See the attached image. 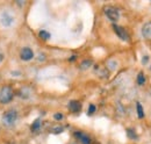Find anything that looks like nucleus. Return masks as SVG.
<instances>
[{"mask_svg": "<svg viewBox=\"0 0 151 144\" xmlns=\"http://www.w3.org/2000/svg\"><path fill=\"white\" fill-rule=\"evenodd\" d=\"M0 21H1V23H2L4 26H12L13 22H14V18H13V15H12L9 12L5 11V12H2L1 15H0Z\"/></svg>", "mask_w": 151, "mask_h": 144, "instance_id": "obj_5", "label": "nucleus"}, {"mask_svg": "<svg viewBox=\"0 0 151 144\" xmlns=\"http://www.w3.org/2000/svg\"><path fill=\"white\" fill-rule=\"evenodd\" d=\"M91 65H92V62H91V60H84V62L80 64V69H81V70H86V69H88Z\"/></svg>", "mask_w": 151, "mask_h": 144, "instance_id": "obj_13", "label": "nucleus"}, {"mask_svg": "<svg viewBox=\"0 0 151 144\" xmlns=\"http://www.w3.org/2000/svg\"><path fill=\"white\" fill-rule=\"evenodd\" d=\"M142 35L147 40H151V21L150 22H147L142 27Z\"/></svg>", "mask_w": 151, "mask_h": 144, "instance_id": "obj_7", "label": "nucleus"}, {"mask_svg": "<svg viewBox=\"0 0 151 144\" xmlns=\"http://www.w3.org/2000/svg\"><path fill=\"white\" fill-rule=\"evenodd\" d=\"M147 62H149V57H148V56H144V58H143V64H145Z\"/></svg>", "mask_w": 151, "mask_h": 144, "instance_id": "obj_19", "label": "nucleus"}, {"mask_svg": "<svg viewBox=\"0 0 151 144\" xmlns=\"http://www.w3.org/2000/svg\"><path fill=\"white\" fill-rule=\"evenodd\" d=\"M40 127H41V120L37 119V120H35L34 122H33V125L30 127V129H32V131H37L38 129H40Z\"/></svg>", "mask_w": 151, "mask_h": 144, "instance_id": "obj_11", "label": "nucleus"}, {"mask_svg": "<svg viewBox=\"0 0 151 144\" xmlns=\"http://www.w3.org/2000/svg\"><path fill=\"white\" fill-rule=\"evenodd\" d=\"M17 120H18V113L14 109H9V110L5 112L2 115V122L7 127L13 126L17 122Z\"/></svg>", "mask_w": 151, "mask_h": 144, "instance_id": "obj_2", "label": "nucleus"}, {"mask_svg": "<svg viewBox=\"0 0 151 144\" xmlns=\"http://www.w3.org/2000/svg\"><path fill=\"white\" fill-rule=\"evenodd\" d=\"M127 134H128V136H129L130 138H136V134L134 132L132 129H128V130H127Z\"/></svg>", "mask_w": 151, "mask_h": 144, "instance_id": "obj_16", "label": "nucleus"}, {"mask_svg": "<svg viewBox=\"0 0 151 144\" xmlns=\"http://www.w3.org/2000/svg\"><path fill=\"white\" fill-rule=\"evenodd\" d=\"M104 13L106 14V17L109 19L112 22H116L120 18V13L117 11V8H115L114 6H105L104 7Z\"/></svg>", "mask_w": 151, "mask_h": 144, "instance_id": "obj_3", "label": "nucleus"}, {"mask_svg": "<svg viewBox=\"0 0 151 144\" xmlns=\"http://www.w3.org/2000/svg\"><path fill=\"white\" fill-rule=\"evenodd\" d=\"M14 91L11 86H2L0 89V102L1 104H8L13 100Z\"/></svg>", "mask_w": 151, "mask_h": 144, "instance_id": "obj_1", "label": "nucleus"}, {"mask_svg": "<svg viewBox=\"0 0 151 144\" xmlns=\"http://www.w3.org/2000/svg\"><path fill=\"white\" fill-rule=\"evenodd\" d=\"M6 144H14V143H6Z\"/></svg>", "mask_w": 151, "mask_h": 144, "instance_id": "obj_21", "label": "nucleus"}, {"mask_svg": "<svg viewBox=\"0 0 151 144\" xmlns=\"http://www.w3.org/2000/svg\"><path fill=\"white\" fill-rule=\"evenodd\" d=\"M113 29H114V32H115V34L119 36L122 41H129V34L127 33V30H126L123 27H121V26L114 23Z\"/></svg>", "mask_w": 151, "mask_h": 144, "instance_id": "obj_4", "label": "nucleus"}, {"mask_svg": "<svg viewBox=\"0 0 151 144\" xmlns=\"http://www.w3.org/2000/svg\"><path fill=\"white\" fill-rule=\"evenodd\" d=\"M62 131H63V127H55L51 129V132H54V134H59Z\"/></svg>", "mask_w": 151, "mask_h": 144, "instance_id": "obj_15", "label": "nucleus"}, {"mask_svg": "<svg viewBox=\"0 0 151 144\" xmlns=\"http://www.w3.org/2000/svg\"><path fill=\"white\" fill-rule=\"evenodd\" d=\"M69 109L72 113H78L81 109V104L79 101H77V100H72V101L69 102Z\"/></svg>", "mask_w": 151, "mask_h": 144, "instance_id": "obj_9", "label": "nucleus"}, {"mask_svg": "<svg viewBox=\"0 0 151 144\" xmlns=\"http://www.w3.org/2000/svg\"><path fill=\"white\" fill-rule=\"evenodd\" d=\"M144 83H145L144 74H143V72H139L138 76H137V84H138V85H143Z\"/></svg>", "mask_w": 151, "mask_h": 144, "instance_id": "obj_12", "label": "nucleus"}, {"mask_svg": "<svg viewBox=\"0 0 151 144\" xmlns=\"http://www.w3.org/2000/svg\"><path fill=\"white\" fill-rule=\"evenodd\" d=\"M38 35H40V37H41L42 40H44V41H47V40L50 38V34H49L48 32H45V30H41Z\"/></svg>", "mask_w": 151, "mask_h": 144, "instance_id": "obj_14", "label": "nucleus"}, {"mask_svg": "<svg viewBox=\"0 0 151 144\" xmlns=\"http://www.w3.org/2000/svg\"><path fill=\"white\" fill-rule=\"evenodd\" d=\"M94 112H95V106H94V105H90L88 110H87V114H88V115H92Z\"/></svg>", "mask_w": 151, "mask_h": 144, "instance_id": "obj_17", "label": "nucleus"}, {"mask_svg": "<svg viewBox=\"0 0 151 144\" xmlns=\"http://www.w3.org/2000/svg\"><path fill=\"white\" fill-rule=\"evenodd\" d=\"M2 59H4V55H2L1 53H0V62H1Z\"/></svg>", "mask_w": 151, "mask_h": 144, "instance_id": "obj_20", "label": "nucleus"}, {"mask_svg": "<svg viewBox=\"0 0 151 144\" xmlns=\"http://www.w3.org/2000/svg\"><path fill=\"white\" fill-rule=\"evenodd\" d=\"M54 117H55V120H58V121H59V120L63 119V115H62L60 113H56V114L54 115Z\"/></svg>", "mask_w": 151, "mask_h": 144, "instance_id": "obj_18", "label": "nucleus"}, {"mask_svg": "<svg viewBox=\"0 0 151 144\" xmlns=\"http://www.w3.org/2000/svg\"><path fill=\"white\" fill-rule=\"evenodd\" d=\"M21 58L23 59V60H30L33 57H34V53H33V50L30 49V48H23L22 50H21Z\"/></svg>", "mask_w": 151, "mask_h": 144, "instance_id": "obj_6", "label": "nucleus"}, {"mask_svg": "<svg viewBox=\"0 0 151 144\" xmlns=\"http://www.w3.org/2000/svg\"><path fill=\"white\" fill-rule=\"evenodd\" d=\"M75 136L83 144H91V138H90L86 134H84V132H79V131H77V132H75Z\"/></svg>", "mask_w": 151, "mask_h": 144, "instance_id": "obj_8", "label": "nucleus"}, {"mask_svg": "<svg viewBox=\"0 0 151 144\" xmlns=\"http://www.w3.org/2000/svg\"><path fill=\"white\" fill-rule=\"evenodd\" d=\"M136 108H137V116L139 119H143L144 117V112H143V107H142L141 102H137L136 104Z\"/></svg>", "mask_w": 151, "mask_h": 144, "instance_id": "obj_10", "label": "nucleus"}]
</instances>
